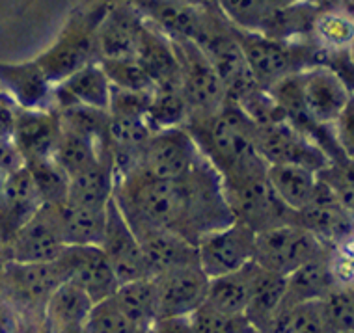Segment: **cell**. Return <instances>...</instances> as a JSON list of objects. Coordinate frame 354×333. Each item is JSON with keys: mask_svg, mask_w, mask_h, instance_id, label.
<instances>
[{"mask_svg": "<svg viewBox=\"0 0 354 333\" xmlns=\"http://www.w3.org/2000/svg\"><path fill=\"white\" fill-rule=\"evenodd\" d=\"M112 300L136 330H146L159 318L157 291L153 278L133 279L118 285Z\"/></svg>", "mask_w": 354, "mask_h": 333, "instance_id": "obj_32", "label": "cell"}, {"mask_svg": "<svg viewBox=\"0 0 354 333\" xmlns=\"http://www.w3.org/2000/svg\"><path fill=\"white\" fill-rule=\"evenodd\" d=\"M43 205L36 184L23 164L0 182V238L6 242L17 227L25 224Z\"/></svg>", "mask_w": 354, "mask_h": 333, "instance_id": "obj_24", "label": "cell"}, {"mask_svg": "<svg viewBox=\"0 0 354 333\" xmlns=\"http://www.w3.org/2000/svg\"><path fill=\"white\" fill-rule=\"evenodd\" d=\"M248 287H250V263L235 272L209 279L203 305L224 315L245 316L246 303H248Z\"/></svg>", "mask_w": 354, "mask_h": 333, "instance_id": "obj_34", "label": "cell"}, {"mask_svg": "<svg viewBox=\"0 0 354 333\" xmlns=\"http://www.w3.org/2000/svg\"><path fill=\"white\" fill-rule=\"evenodd\" d=\"M256 233L241 222L209 231L196 240L198 267L211 278L235 272L248 265L254 257Z\"/></svg>", "mask_w": 354, "mask_h": 333, "instance_id": "obj_10", "label": "cell"}, {"mask_svg": "<svg viewBox=\"0 0 354 333\" xmlns=\"http://www.w3.org/2000/svg\"><path fill=\"white\" fill-rule=\"evenodd\" d=\"M153 281L157 291L159 318L192 315L205 302L209 278L198 265L174 268L153 276Z\"/></svg>", "mask_w": 354, "mask_h": 333, "instance_id": "obj_16", "label": "cell"}, {"mask_svg": "<svg viewBox=\"0 0 354 333\" xmlns=\"http://www.w3.org/2000/svg\"><path fill=\"white\" fill-rule=\"evenodd\" d=\"M21 330L17 311L0 300V333H21Z\"/></svg>", "mask_w": 354, "mask_h": 333, "instance_id": "obj_48", "label": "cell"}, {"mask_svg": "<svg viewBox=\"0 0 354 333\" xmlns=\"http://www.w3.org/2000/svg\"><path fill=\"white\" fill-rule=\"evenodd\" d=\"M323 12L315 0H297L286 6L276 8L257 34L281 39V41H299L313 37V28L319 13Z\"/></svg>", "mask_w": 354, "mask_h": 333, "instance_id": "obj_27", "label": "cell"}, {"mask_svg": "<svg viewBox=\"0 0 354 333\" xmlns=\"http://www.w3.org/2000/svg\"><path fill=\"white\" fill-rule=\"evenodd\" d=\"M56 263L64 281L80 287L93 303L112 296L120 285L101 246H66Z\"/></svg>", "mask_w": 354, "mask_h": 333, "instance_id": "obj_14", "label": "cell"}, {"mask_svg": "<svg viewBox=\"0 0 354 333\" xmlns=\"http://www.w3.org/2000/svg\"><path fill=\"white\" fill-rule=\"evenodd\" d=\"M136 333H149V330H147V327L146 330H136Z\"/></svg>", "mask_w": 354, "mask_h": 333, "instance_id": "obj_51", "label": "cell"}, {"mask_svg": "<svg viewBox=\"0 0 354 333\" xmlns=\"http://www.w3.org/2000/svg\"><path fill=\"white\" fill-rule=\"evenodd\" d=\"M23 166V158L12 140H0V175H8Z\"/></svg>", "mask_w": 354, "mask_h": 333, "instance_id": "obj_47", "label": "cell"}, {"mask_svg": "<svg viewBox=\"0 0 354 333\" xmlns=\"http://www.w3.org/2000/svg\"><path fill=\"white\" fill-rule=\"evenodd\" d=\"M147 330L149 333H198L190 321V315L157 318Z\"/></svg>", "mask_w": 354, "mask_h": 333, "instance_id": "obj_45", "label": "cell"}, {"mask_svg": "<svg viewBox=\"0 0 354 333\" xmlns=\"http://www.w3.org/2000/svg\"><path fill=\"white\" fill-rule=\"evenodd\" d=\"M109 205V203H106ZM66 246H99L104 235L106 207L58 203Z\"/></svg>", "mask_w": 354, "mask_h": 333, "instance_id": "obj_29", "label": "cell"}, {"mask_svg": "<svg viewBox=\"0 0 354 333\" xmlns=\"http://www.w3.org/2000/svg\"><path fill=\"white\" fill-rule=\"evenodd\" d=\"M110 88L112 86L103 67L97 60H93L56 82L53 88V106L56 110L86 106L109 112Z\"/></svg>", "mask_w": 354, "mask_h": 333, "instance_id": "obj_19", "label": "cell"}, {"mask_svg": "<svg viewBox=\"0 0 354 333\" xmlns=\"http://www.w3.org/2000/svg\"><path fill=\"white\" fill-rule=\"evenodd\" d=\"M93 32L95 28H86L84 25L64 30L60 39L37 58V66L41 67L50 84L55 86L68 75L95 60Z\"/></svg>", "mask_w": 354, "mask_h": 333, "instance_id": "obj_21", "label": "cell"}, {"mask_svg": "<svg viewBox=\"0 0 354 333\" xmlns=\"http://www.w3.org/2000/svg\"><path fill=\"white\" fill-rule=\"evenodd\" d=\"M84 327L86 333H136V327L118 309L112 296L93 303Z\"/></svg>", "mask_w": 354, "mask_h": 333, "instance_id": "obj_43", "label": "cell"}, {"mask_svg": "<svg viewBox=\"0 0 354 333\" xmlns=\"http://www.w3.org/2000/svg\"><path fill=\"white\" fill-rule=\"evenodd\" d=\"M187 129L220 179L267 170L257 153V127L237 104L227 101L216 114L189 122Z\"/></svg>", "mask_w": 354, "mask_h": 333, "instance_id": "obj_2", "label": "cell"}, {"mask_svg": "<svg viewBox=\"0 0 354 333\" xmlns=\"http://www.w3.org/2000/svg\"><path fill=\"white\" fill-rule=\"evenodd\" d=\"M151 93L144 91H129L120 88H110L109 114L110 115H125V117H144L146 110L151 101Z\"/></svg>", "mask_w": 354, "mask_h": 333, "instance_id": "obj_44", "label": "cell"}, {"mask_svg": "<svg viewBox=\"0 0 354 333\" xmlns=\"http://www.w3.org/2000/svg\"><path fill=\"white\" fill-rule=\"evenodd\" d=\"M114 200L131 227H160L194 244L233 222L220 175L205 158L181 179H155L136 170L116 181Z\"/></svg>", "mask_w": 354, "mask_h": 333, "instance_id": "obj_1", "label": "cell"}, {"mask_svg": "<svg viewBox=\"0 0 354 333\" xmlns=\"http://www.w3.org/2000/svg\"><path fill=\"white\" fill-rule=\"evenodd\" d=\"M104 157H109L104 144L88 136V134L80 133V131L62 125L60 136H58L55 151H53V158L62 170L68 173V177L90 168L92 164L97 162L99 158Z\"/></svg>", "mask_w": 354, "mask_h": 333, "instance_id": "obj_31", "label": "cell"}, {"mask_svg": "<svg viewBox=\"0 0 354 333\" xmlns=\"http://www.w3.org/2000/svg\"><path fill=\"white\" fill-rule=\"evenodd\" d=\"M198 333H259L243 315H224L207 305H200L190 315Z\"/></svg>", "mask_w": 354, "mask_h": 333, "instance_id": "obj_42", "label": "cell"}, {"mask_svg": "<svg viewBox=\"0 0 354 333\" xmlns=\"http://www.w3.org/2000/svg\"><path fill=\"white\" fill-rule=\"evenodd\" d=\"M103 71L110 80V86L120 88V90L129 91H144L151 93L155 91V84L146 73V69L136 58H127V60H104L99 61Z\"/></svg>", "mask_w": 354, "mask_h": 333, "instance_id": "obj_41", "label": "cell"}, {"mask_svg": "<svg viewBox=\"0 0 354 333\" xmlns=\"http://www.w3.org/2000/svg\"><path fill=\"white\" fill-rule=\"evenodd\" d=\"M313 39L326 50L351 49L353 21L347 13L337 12V10L321 12L313 28Z\"/></svg>", "mask_w": 354, "mask_h": 333, "instance_id": "obj_40", "label": "cell"}, {"mask_svg": "<svg viewBox=\"0 0 354 333\" xmlns=\"http://www.w3.org/2000/svg\"><path fill=\"white\" fill-rule=\"evenodd\" d=\"M297 224L332 249L343 248L353 240V211L343 207L321 179L312 201L297 212Z\"/></svg>", "mask_w": 354, "mask_h": 333, "instance_id": "obj_15", "label": "cell"}, {"mask_svg": "<svg viewBox=\"0 0 354 333\" xmlns=\"http://www.w3.org/2000/svg\"><path fill=\"white\" fill-rule=\"evenodd\" d=\"M99 246L106 255L120 283L151 278L144 254H142L140 242L136 238L135 231L131 229L127 218L123 216L114 196L110 198L106 205V224H104L103 240Z\"/></svg>", "mask_w": 354, "mask_h": 333, "instance_id": "obj_13", "label": "cell"}, {"mask_svg": "<svg viewBox=\"0 0 354 333\" xmlns=\"http://www.w3.org/2000/svg\"><path fill=\"white\" fill-rule=\"evenodd\" d=\"M136 60L146 69L155 88L181 90V64H179L176 45L159 28L147 23L146 19L142 21Z\"/></svg>", "mask_w": 354, "mask_h": 333, "instance_id": "obj_22", "label": "cell"}, {"mask_svg": "<svg viewBox=\"0 0 354 333\" xmlns=\"http://www.w3.org/2000/svg\"><path fill=\"white\" fill-rule=\"evenodd\" d=\"M60 283H64V274L56 260H4L0 265V300L12 305L17 313L43 316L45 303Z\"/></svg>", "mask_w": 354, "mask_h": 333, "instance_id": "obj_5", "label": "cell"}, {"mask_svg": "<svg viewBox=\"0 0 354 333\" xmlns=\"http://www.w3.org/2000/svg\"><path fill=\"white\" fill-rule=\"evenodd\" d=\"M326 333H354V292L351 283H337L319 300Z\"/></svg>", "mask_w": 354, "mask_h": 333, "instance_id": "obj_36", "label": "cell"}, {"mask_svg": "<svg viewBox=\"0 0 354 333\" xmlns=\"http://www.w3.org/2000/svg\"><path fill=\"white\" fill-rule=\"evenodd\" d=\"M181 64V93L189 106V122L216 114L227 103L216 69L196 43L174 41Z\"/></svg>", "mask_w": 354, "mask_h": 333, "instance_id": "obj_7", "label": "cell"}, {"mask_svg": "<svg viewBox=\"0 0 354 333\" xmlns=\"http://www.w3.org/2000/svg\"><path fill=\"white\" fill-rule=\"evenodd\" d=\"M233 34L241 45L252 77L265 90H269L270 86L289 75L323 64L324 49L313 37L299 41H281L257 32L237 28H233Z\"/></svg>", "mask_w": 354, "mask_h": 333, "instance_id": "obj_3", "label": "cell"}, {"mask_svg": "<svg viewBox=\"0 0 354 333\" xmlns=\"http://www.w3.org/2000/svg\"><path fill=\"white\" fill-rule=\"evenodd\" d=\"M114 188H116V179L109 157L99 158L90 168L69 177L66 201L77 205L106 207L110 198L114 196Z\"/></svg>", "mask_w": 354, "mask_h": 333, "instance_id": "obj_30", "label": "cell"}, {"mask_svg": "<svg viewBox=\"0 0 354 333\" xmlns=\"http://www.w3.org/2000/svg\"><path fill=\"white\" fill-rule=\"evenodd\" d=\"M202 160V151L185 125L149 134L142 149L140 170L155 179H181Z\"/></svg>", "mask_w": 354, "mask_h": 333, "instance_id": "obj_9", "label": "cell"}, {"mask_svg": "<svg viewBox=\"0 0 354 333\" xmlns=\"http://www.w3.org/2000/svg\"><path fill=\"white\" fill-rule=\"evenodd\" d=\"M281 0H218L216 10L226 23L237 30L257 32Z\"/></svg>", "mask_w": 354, "mask_h": 333, "instance_id": "obj_37", "label": "cell"}, {"mask_svg": "<svg viewBox=\"0 0 354 333\" xmlns=\"http://www.w3.org/2000/svg\"><path fill=\"white\" fill-rule=\"evenodd\" d=\"M17 120V106L0 91V140H12Z\"/></svg>", "mask_w": 354, "mask_h": 333, "instance_id": "obj_46", "label": "cell"}, {"mask_svg": "<svg viewBox=\"0 0 354 333\" xmlns=\"http://www.w3.org/2000/svg\"><path fill=\"white\" fill-rule=\"evenodd\" d=\"M26 170L30 173L32 181L36 184V190L43 203L58 205L68 198L69 177L62 170L53 157L36 158L30 162H25Z\"/></svg>", "mask_w": 354, "mask_h": 333, "instance_id": "obj_38", "label": "cell"}, {"mask_svg": "<svg viewBox=\"0 0 354 333\" xmlns=\"http://www.w3.org/2000/svg\"><path fill=\"white\" fill-rule=\"evenodd\" d=\"M267 181L274 194L293 212L302 211L319 187L317 171L297 164L267 166Z\"/></svg>", "mask_w": 354, "mask_h": 333, "instance_id": "obj_28", "label": "cell"}, {"mask_svg": "<svg viewBox=\"0 0 354 333\" xmlns=\"http://www.w3.org/2000/svg\"><path fill=\"white\" fill-rule=\"evenodd\" d=\"M192 2H198V4H203V6L209 8H216V4H218V0H192Z\"/></svg>", "mask_w": 354, "mask_h": 333, "instance_id": "obj_50", "label": "cell"}, {"mask_svg": "<svg viewBox=\"0 0 354 333\" xmlns=\"http://www.w3.org/2000/svg\"><path fill=\"white\" fill-rule=\"evenodd\" d=\"M49 333H86L84 324H73V326H62L50 330Z\"/></svg>", "mask_w": 354, "mask_h": 333, "instance_id": "obj_49", "label": "cell"}, {"mask_svg": "<svg viewBox=\"0 0 354 333\" xmlns=\"http://www.w3.org/2000/svg\"><path fill=\"white\" fill-rule=\"evenodd\" d=\"M257 153L267 166L297 164L313 171H321L332 160L321 147L289 122H278L257 127Z\"/></svg>", "mask_w": 354, "mask_h": 333, "instance_id": "obj_12", "label": "cell"}, {"mask_svg": "<svg viewBox=\"0 0 354 333\" xmlns=\"http://www.w3.org/2000/svg\"><path fill=\"white\" fill-rule=\"evenodd\" d=\"M53 88L37 61L0 64V91L19 108L41 110L53 106Z\"/></svg>", "mask_w": 354, "mask_h": 333, "instance_id": "obj_23", "label": "cell"}, {"mask_svg": "<svg viewBox=\"0 0 354 333\" xmlns=\"http://www.w3.org/2000/svg\"><path fill=\"white\" fill-rule=\"evenodd\" d=\"M299 84L306 114L317 125L332 127L353 104V86L328 66L319 64L300 71Z\"/></svg>", "mask_w": 354, "mask_h": 333, "instance_id": "obj_11", "label": "cell"}, {"mask_svg": "<svg viewBox=\"0 0 354 333\" xmlns=\"http://www.w3.org/2000/svg\"><path fill=\"white\" fill-rule=\"evenodd\" d=\"M66 249L58 205L43 203L4 242L6 260L50 263Z\"/></svg>", "mask_w": 354, "mask_h": 333, "instance_id": "obj_8", "label": "cell"}, {"mask_svg": "<svg viewBox=\"0 0 354 333\" xmlns=\"http://www.w3.org/2000/svg\"><path fill=\"white\" fill-rule=\"evenodd\" d=\"M267 333H326L319 311V300L281 307Z\"/></svg>", "mask_w": 354, "mask_h": 333, "instance_id": "obj_39", "label": "cell"}, {"mask_svg": "<svg viewBox=\"0 0 354 333\" xmlns=\"http://www.w3.org/2000/svg\"><path fill=\"white\" fill-rule=\"evenodd\" d=\"M142 15L116 8L104 15L93 32L95 41V60H127L136 58L138 39H140Z\"/></svg>", "mask_w": 354, "mask_h": 333, "instance_id": "obj_20", "label": "cell"}, {"mask_svg": "<svg viewBox=\"0 0 354 333\" xmlns=\"http://www.w3.org/2000/svg\"><path fill=\"white\" fill-rule=\"evenodd\" d=\"M135 231L136 238L140 242L142 254L146 259L149 276H159L174 268L198 265V251L196 244L189 238L177 235L174 231L160 229V227H131Z\"/></svg>", "mask_w": 354, "mask_h": 333, "instance_id": "obj_17", "label": "cell"}, {"mask_svg": "<svg viewBox=\"0 0 354 333\" xmlns=\"http://www.w3.org/2000/svg\"><path fill=\"white\" fill-rule=\"evenodd\" d=\"M93 307L92 298L88 296L80 287L71 281H64L56 287L45 303L43 318L47 330H56L62 326L86 324V318Z\"/></svg>", "mask_w": 354, "mask_h": 333, "instance_id": "obj_33", "label": "cell"}, {"mask_svg": "<svg viewBox=\"0 0 354 333\" xmlns=\"http://www.w3.org/2000/svg\"><path fill=\"white\" fill-rule=\"evenodd\" d=\"M220 182L233 220L250 227L254 233L297 222V212L291 211L270 188L267 170L220 179Z\"/></svg>", "mask_w": 354, "mask_h": 333, "instance_id": "obj_4", "label": "cell"}, {"mask_svg": "<svg viewBox=\"0 0 354 333\" xmlns=\"http://www.w3.org/2000/svg\"><path fill=\"white\" fill-rule=\"evenodd\" d=\"M60 131V115L55 108L28 110L17 106L12 142L23 158V164L36 158L53 157Z\"/></svg>", "mask_w": 354, "mask_h": 333, "instance_id": "obj_18", "label": "cell"}, {"mask_svg": "<svg viewBox=\"0 0 354 333\" xmlns=\"http://www.w3.org/2000/svg\"><path fill=\"white\" fill-rule=\"evenodd\" d=\"M189 106L179 88H157L146 110L147 127L155 131L185 127L189 123Z\"/></svg>", "mask_w": 354, "mask_h": 333, "instance_id": "obj_35", "label": "cell"}, {"mask_svg": "<svg viewBox=\"0 0 354 333\" xmlns=\"http://www.w3.org/2000/svg\"><path fill=\"white\" fill-rule=\"evenodd\" d=\"M286 294V278L261 268L250 260V287L245 318L259 333L269 332L270 324L278 315Z\"/></svg>", "mask_w": 354, "mask_h": 333, "instance_id": "obj_26", "label": "cell"}, {"mask_svg": "<svg viewBox=\"0 0 354 333\" xmlns=\"http://www.w3.org/2000/svg\"><path fill=\"white\" fill-rule=\"evenodd\" d=\"M328 249L332 248L324 246L317 236L297 222H291L256 233L252 260L269 272L287 278L308 260Z\"/></svg>", "mask_w": 354, "mask_h": 333, "instance_id": "obj_6", "label": "cell"}, {"mask_svg": "<svg viewBox=\"0 0 354 333\" xmlns=\"http://www.w3.org/2000/svg\"><path fill=\"white\" fill-rule=\"evenodd\" d=\"M334 254L336 249H328L287 276L281 307L293 303L317 302L337 283H342L334 268Z\"/></svg>", "mask_w": 354, "mask_h": 333, "instance_id": "obj_25", "label": "cell"}]
</instances>
